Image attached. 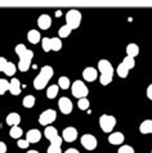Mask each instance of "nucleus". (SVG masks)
Here are the masks:
<instances>
[{"label": "nucleus", "mask_w": 152, "mask_h": 153, "mask_svg": "<svg viewBox=\"0 0 152 153\" xmlns=\"http://www.w3.org/2000/svg\"><path fill=\"white\" fill-rule=\"evenodd\" d=\"M147 97H148V99L152 100V84L150 85L148 88H147Z\"/></svg>", "instance_id": "obj_34"}, {"label": "nucleus", "mask_w": 152, "mask_h": 153, "mask_svg": "<svg viewBox=\"0 0 152 153\" xmlns=\"http://www.w3.org/2000/svg\"><path fill=\"white\" fill-rule=\"evenodd\" d=\"M58 105L63 114H70L72 112V102H71L67 97H62L58 100Z\"/></svg>", "instance_id": "obj_12"}, {"label": "nucleus", "mask_w": 152, "mask_h": 153, "mask_svg": "<svg viewBox=\"0 0 152 153\" xmlns=\"http://www.w3.org/2000/svg\"><path fill=\"white\" fill-rule=\"evenodd\" d=\"M126 54L130 57H137L139 54V46L137 44H129L126 46Z\"/></svg>", "instance_id": "obj_22"}, {"label": "nucleus", "mask_w": 152, "mask_h": 153, "mask_svg": "<svg viewBox=\"0 0 152 153\" xmlns=\"http://www.w3.org/2000/svg\"><path fill=\"white\" fill-rule=\"evenodd\" d=\"M27 39L28 41L31 42V44H37V42L40 41L41 36H40V32L37 31V30H30L27 33Z\"/></svg>", "instance_id": "obj_20"}, {"label": "nucleus", "mask_w": 152, "mask_h": 153, "mask_svg": "<svg viewBox=\"0 0 152 153\" xmlns=\"http://www.w3.org/2000/svg\"><path fill=\"white\" fill-rule=\"evenodd\" d=\"M83 77L85 81H94V80L98 77V72L94 67H86L85 70L83 71Z\"/></svg>", "instance_id": "obj_14"}, {"label": "nucleus", "mask_w": 152, "mask_h": 153, "mask_svg": "<svg viewBox=\"0 0 152 153\" xmlns=\"http://www.w3.org/2000/svg\"><path fill=\"white\" fill-rule=\"evenodd\" d=\"M58 88H60V85H50L48 88V90H46V97L49 99H54L58 94Z\"/></svg>", "instance_id": "obj_25"}, {"label": "nucleus", "mask_w": 152, "mask_h": 153, "mask_svg": "<svg viewBox=\"0 0 152 153\" xmlns=\"http://www.w3.org/2000/svg\"><path fill=\"white\" fill-rule=\"evenodd\" d=\"M21 122V116L18 113H16V112H12L9 113L7 116V124L8 125H10V126H16V125H18Z\"/></svg>", "instance_id": "obj_19"}, {"label": "nucleus", "mask_w": 152, "mask_h": 153, "mask_svg": "<svg viewBox=\"0 0 152 153\" xmlns=\"http://www.w3.org/2000/svg\"><path fill=\"white\" fill-rule=\"evenodd\" d=\"M22 103H23V107H26V108H32L34 104H35V97H32V95L25 97L23 100H22Z\"/></svg>", "instance_id": "obj_26"}, {"label": "nucleus", "mask_w": 152, "mask_h": 153, "mask_svg": "<svg viewBox=\"0 0 152 153\" xmlns=\"http://www.w3.org/2000/svg\"><path fill=\"white\" fill-rule=\"evenodd\" d=\"M99 125L104 133H111L116 125V118L110 114H102L99 118Z\"/></svg>", "instance_id": "obj_6"}, {"label": "nucleus", "mask_w": 152, "mask_h": 153, "mask_svg": "<svg viewBox=\"0 0 152 153\" xmlns=\"http://www.w3.org/2000/svg\"><path fill=\"white\" fill-rule=\"evenodd\" d=\"M58 85H60V88L63 89V90H66V89L70 88V79L66 77V76H62L58 80Z\"/></svg>", "instance_id": "obj_27"}, {"label": "nucleus", "mask_w": 152, "mask_h": 153, "mask_svg": "<svg viewBox=\"0 0 152 153\" xmlns=\"http://www.w3.org/2000/svg\"><path fill=\"white\" fill-rule=\"evenodd\" d=\"M56 117H57V113L54 109H46V111H44L40 114L39 124L43 126H49V124H52V122L56 120Z\"/></svg>", "instance_id": "obj_9"}, {"label": "nucleus", "mask_w": 152, "mask_h": 153, "mask_svg": "<svg viewBox=\"0 0 152 153\" xmlns=\"http://www.w3.org/2000/svg\"><path fill=\"white\" fill-rule=\"evenodd\" d=\"M129 71H130V68H129V67L125 65L124 62H122V63H120V65H119V67H117V75H119L120 77H122V79H125L126 76H128Z\"/></svg>", "instance_id": "obj_23"}, {"label": "nucleus", "mask_w": 152, "mask_h": 153, "mask_svg": "<svg viewBox=\"0 0 152 153\" xmlns=\"http://www.w3.org/2000/svg\"><path fill=\"white\" fill-rule=\"evenodd\" d=\"M27 153H39V152H37V151H28Z\"/></svg>", "instance_id": "obj_37"}, {"label": "nucleus", "mask_w": 152, "mask_h": 153, "mask_svg": "<svg viewBox=\"0 0 152 153\" xmlns=\"http://www.w3.org/2000/svg\"><path fill=\"white\" fill-rule=\"evenodd\" d=\"M26 139L30 143H37L41 139V133L37 129H31L30 131H27L26 134Z\"/></svg>", "instance_id": "obj_17"}, {"label": "nucleus", "mask_w": 152, "mask_h": 153, "mask_svg": "<svg viewBox=\"0 0 152 153\" xmlns=\"http://www.w3.org/2000/svg\"><path fill=\"white\" fill-rule=\"evenodd\" d=\"M41 45H43L44 52H46V53L50 52V50L58 52V50H61V48H62V41L60 37H52V39L44 37V39L41 40Z\"/></svg>", "instance_id": "obj_4"}, {"label": "nucleus", "mask_w": 152, "mask_h": 153, "mask_svg": "<svg viewBox=\"0 0 152 153\" xmlns=\"http://www.w3.org/2000/svg\"><path fill=\"white\" fill-rule=\"evenodd\" d=\"M9 88H10V82H8L7 80H4V79L0 80V94L3 95L7 90H9Z\"/></svg>", "instance_id": "obj_30"}, {"label": "nucleus", "mask_w": 152, "mask_h": 153, "mask_svg": "<svg viewBox=\"0 0 152 153\" xmlns=\"http://www.w3.org/2000/svg\"><path fill=\"white\" fill-rule=\"evenodd\" d=\"M5 152H7V146L4 142H1L0 143V153H5Z\"/></svg>", "instance_id": "obj_35"}, {"label": "nucleus", "mask_w": 152, "mask_h": 153, "mask_svg": "<svg viewBox=\"0 0 152 153\" xmlns=\"http://www.w3.org/2000/svg\"><path fill=\"white\" fill-rule=\"evenodd\" d=\"M16 53L17 56L19 57V63H18V70L19 71H27L30 68V65H31V61L34 58V52L30 49H27L23 44H18L16 46Z\"/></svg>", "instance_id": "obj_1"}, {"label": "nucleus", "mask_w": 152, "mask_h": 153, "mask_svg": "<svg viewBox=\"0 0 152 153\" xmlns=\"http://www.w3.org/2000/svg\"><path fill=\"white\" fill-rule=\"evenodd\" d=\"M16 66L12 62H8L5 58H0V71L7 76H13L16 74Z\"/></svg>", "instance_id": "obj_10"}, {"label": "nucleus", "mask_w": 152, "mask_h": 153, "mask_svg": "<svg viewBox=\"0 0 152 153\" xmlns=\"http://www.w3.org/2000/svg\"><path fill=\"white\" fill-rule=\"evenodd\" d=\"M45 138L49 140L50 144H57V146H62V140L63 138H61L57 133V129L53 126H46L45 131H44Z\"/></svg>", "instance_id": "obj_8"}, {"label": "nucleus", "mask_w": 152, "mask_h": 153, "mask_svg": "<svg viewBox=\"0 0 152 153\" xmlns=\"http://www.w3.org/2000/svg\"><path fill=\"white\" fill-rule=\"evenodd\" d=\"M89 100L86 99V98H80L79 99V103H77V105H79V109H81V111H86L88 108H89Z\"/></svg>", "instance_id": "obj_29"}, {"label": "nucleus", "mask_w": 152, "mask_h": 153, "mask_svg": "<svg viewBox=\"0 0 152 153\" xmlns=\"http://www.w3.org/2000/svg\"><path fill=\"white\" fill-rule=\"evenodd\" d=\"M98 68L101 72L99 82L102 85H108L113 77V67L107 59H101L98 62Z\"/></svg>", "instance_id": "obj_2"}, {"label": "nucleus", "mask_w": 152, "mask_h": 153, "mask_svg": "<svg viewBox=\"0 0 152 153\" xmlns=\"http://www.w3.org/2000/svg\"><path fill=\"white\" fill-rule=\"evenodd\" d=\"M9 91H10L13 95H19V94H21V82H19L18 79H16V77L12 79Z\"/></svg>", "instance_id": "obj_18"}, {"label": "nucleus", "mask_w": 152, "mask_h": 153, "mask_svg": "<svg viewBox=\"0 0 152 153\" xmlns=\"http://www.w3.org/2000/svg\"><path fill=\"white\" fill-rule=\"evenodd\" d=\"M139 130H141L142 134H150L152 133V120H145L139 126Z\"/></svg>", "instance_id": "obj_21"}, {"label": "nucleus", "mask_w": 152, "mask_h": 153, "mask_svg": "<svg viewBox=\"0 0 152 153\" xmlns=\"http://www.w3.org/2000/svg\"><path fill=\"white\" fill-rule=\"evenodd\" d=\"M62 138H63V140H66V142H69V143L74 142V140L77 139V130L71 126L66 127L62 133Z\"/></svg>", "instance_id": "obj_13"}, {"label": "nucleus", "mask_w": 152, "mask_h": 153, "mask_svg": "<svg viewBox=\"0 0 152 153\" xmlns=\"http://www.w3.org/2000/svg\"><path fill=\"white\" fill-rule=\"evenodd\" d=\"M53 76V68L50 66H44L43 68L40 70V74L36 76L35 80H34V88L36 90H43L46 86V84Z\"/></svg>", "instance_id": "obj_3"}, {"label": "nucleus", "mask_w": 152, "mask_h": 153, "mask_svg": "<svg viewBox=\"0 0 152 153\" xmlns=\"http://www.w3.org/2000/svg\"><path fill=\"white\" fill-rule=\"evenodd\" d=\"M22 134H23V130L21 129V127L18 125H16V126H12V129L9 131V135L13 139H19L21 137H22Z\"/></svg>", "instance_id": "obj_24"}, {"label": "nucleus", "mask_w": 152, "mask_h": 153, "mask_svg": "<svg viewBox=\"0 0 152 153\" xmlns=\"http://www.w3.org/2000/svg\"><path fill=\"white\" fill-rule=\"evenodd\" d=\"M71 28L69 25H65V26H62L61 28H60V31H58V33H60V37H67L71 33Z\"/></svg>", "instance_id": "obj_28"}, {"label": "nucleus", "mask_w": 152, "mask_h": 153, "mask_svg": "<svg viewBox=\"0 0 152 153\" xmlns=\"http://www.w3.org/2000/svg\"><path fill=\"white\" fill-rule=\"evenodd\" d=\"M80 142H81L83 147L88 151H93V149L97 148V139H95V137H93V135H90V134L83 135L81 139H80Z\"/></svg>", "instance_id": "obj_11"}, {"label": "nucleus", "mask_w": 152, "mask_h": 153, "mask_svg": "<svg viewBox=\"0 0 152 153\" xmlns=\"http://www.w3.org/2000/svg\"><path fill=\"white\" fill-rule=\"evenodd\" d=\"M124 140H125V137L122 133H120V131L110 134V137H108L110 144H113V146H120V144L124 143Z\"/></svg>", "instance_id": "obj_15"}, {"label": "nucleus", "mask_w": 152, "mask_h": 153, "mask_svg": "<svg viewBox=\"0 0 152 153\" xmlns=\"http://www.w3.org/2000/svg\"><path fill=\"white\" fill-rule=\"evenodd\" d=\"M18 147L19 148H22V149H25V148H27L28 146H30V142H28V140L26 139V140H18Z\"/></svg>", "instance_id": "obj_33"}, {"label": "nucleus", "mask_w": 152, "mask_h": 153, "mask_svg": "<svg viewBox=\"0 0 152 153\" xmlns=\"http://www.w3.org/2000/svg\"><path fill=\"white\" fill-rule=\"evenodd\" d=\"M71 91H72V95L76 97L77 99H80V98H85L88 95V93H89L86 85L84 84L83 81H80V80H76V81L72 84V86H71Z\"/></svg>", "instance_id": "obj_7"}, {"label": "nucleus", "mask_w": 152, "mask_h": 153, "mask_svg": "<svg viewBox=\"0 0 152 153\" xmlns=\"http://www.w3.org/2000/svg\"><path fill=\"white\" fill-rule=\"evenodd\" d=\"M117 153H134V149L130 146H121L119 148V151H117Z\"/></svg>", "instance_id": "obj_32"}, {"label": "nucleus", "mask_w": 152, "mask_h": 153, "mask_svg": "<svg viewBox=\"0 0 152 153\" xmlns=\"http://www.w3.org/2000/svg\"><path fill=\"white\" fill-rule=\"evenodd\" d=\"M65 153H80L77 149H75V148H69V149H67Z\"/></svg>", "instance_id": "obj_36"}, {"label": "nucleus", "mask_w": 152, "mask_h": 153, "mask_svg": "<svg viewBox=\"0 0 152 153\" xmlns=\"http://www.w3.org/2000/svg\"><path fill=\"white\" fill-rule=\"evenodd\" d=\"M48 153H62L61 146H57V144H50V147L48 148Z\"/></svg>", "instance_id": "obj_31"}, {"label": "nucleus", "mask_w": 152, "mask_h": 153, "mask_svg": "<svg viewBox=\"0 0 152 153\" xmlns=\"http://www.w3.org/2000/svg\"><path fill=\"white\" fill-rule=\"evenodd\" d=\"M37 25L41 30H48L50 26H52V18L48 14H41L37 19Z\"/></svg>", "instance_id": "obj_16"}, {"label": "nucleus", "mask_w": 152, "mask_h": 153, "mask_svg": "<svg viewBox=\"0 0 152 153\" xmlns=\"http://www.w3.org/2000/svg\"><path fill=\"white\" fill-rule=\"evenodd\" d=\"M81 23V13L76 9H71L66 13V25H69L71 28H77Z\"/></svg>", "instance_id": "obj_5"}]
</instances>
